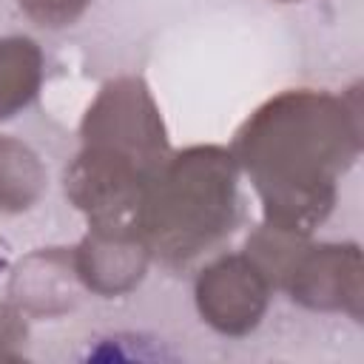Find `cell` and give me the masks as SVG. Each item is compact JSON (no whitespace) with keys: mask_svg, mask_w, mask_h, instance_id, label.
<instances>
[{"mask_svg":"<svg viewBox=\"0 0 364 364\" xmlns=\"http://www.w3.org/2000/svg\"><path fill=\"white\" fill-rule=\"evenodd\" d=\"M17 6L34 26L57 31L74 26L85 14L91 0H17Z\"/></svg>","mask_w":364,"mask_h":364,"instance_id":"obj_9","label":"cell"},{"mask_svg":"<svg viewBox=\"0 0 364 364\" xmlns=\"http://www.w3.org/2000/svg\"><path fill=\"white\" fill-rule=\"evenodd\" d=\"M43 48L28 34L0 37V119L17 117L43 88Z\"/></svg>","mask_w":364,"mask_h":364,"instance_id":"obj_7","label":"cell"},{"mask_svg":"<svg viewBox=\"0 0 364 364\" xmlns=\"http://www.w3.org/2000/svg\"><path fill=\"white\" fill-rule=\"evenodd\" d=\"M358 242H313L296 236L273 270V287L284 290L293 304L316 313H344L353 321L364 316Z\"/></svg>","mask_w":364,"mask_h":364,"instance_id":"obj_3","label":"cell"},{"mask_svg":"<svg viewBox=\"0 0 364 364\" xmlns=\"http://www.w3.org/2000/svg\"><path fill=\"white\" fill-rule=\"evenodd\" d=\"M230 151L259 196L262 222L313 236L361 156V85L341 94L284 88L245 117Z\"/></svg>","mask_w":364,"mask_h":364,"instance_id":"obj_1","label":"cell"},{"mask_svg":"<svg viewBox=\"0 0 364 364\" xmlns=\"http://www.w3.org/2000/svg\"><path fill=\"white\" fill-rule=\"evenodd\" d=\"M273 290V282L253 256L245 250L222 253L196 273L193 304L210 330L242 338L262 324Z\"/></svg>","mask_w":364,"mask_h":364,"instance_id":"obj_4","label":"cell"},{"mask_svg":"<svg viewBox=\"0 0 364 364\" xmlns=\"http://www.w3.org/2000/svg\"><path fill=\"white\" fill-rule=\"evenodd\" d=\"M77 273L71 264V247H43L28 253L11 273L9 296L31 316H57L74 307Z\"/></svg>","mask_w":364,"mask_h":364,"instance_id":"obj_6","label":"cell"},{"mask_svg":"<svg viewBox=\"0 0 364 364\" xmlns=\"http://www.w3.org/2000/svg\"><path fill=\"white\" fill-rule=\"evenodd\" d=\"M239 165L225 145L171 151L145 185L136 236L151 259L185 267L239 225Z\"/></svg>","mask_w":364,"mask_h":364,"instance_id":"obj_2","label":"cell"},{"mask_svg":"<svg viewBox=\"0 0 364 364\" xmlns=\"http://www.w3.org/2000/svg\"><path fill=\"white\" fill-rule=\"evenodd\" d=\"M28 327L23 318V310L17 304H6L0 301V361L9 358H20V347L26 344Z\"/></svg>","mask_w":364,"mask_h":364,"instance_id":"obj_10","label":"cell"},{"mask_svg":"<svg viewBox=\"0 0 364 364\" xmlns=\"http://www.w3.org/2000/svg\"><path fill=\"white\" fill-rule=\"evenodd\" d=\"M151 253L136 233L125 230H94L71 247V264L82 290L114 299L131 293L148 273Z\"/></svg>","mask_w":364,"mask_h":364,"instance_id":"obj_5","label":"cell"},{"mask_svg":"<svg viewBox=\"0 0 364 364\" xmlns=\"http://www.w3.org/2000/svg\"><path fill=\"white\" fill-rule=\"evenodd\" d=\"M276 3H299V0H276Z\"/></svg>","mask_w":364,"mask_h":364,"instance_id":"obj_11","label":"cell"},{"mask_svg":"<svg viewBox=\"0 0 364 364\" xmlns=\"http://www.w3.org/2000/svg\"><path fill=\"white\" fill-rule=\"evenodd\" d=\"M48 176L40 156L17 136L0 134V213H23L46 193Z\"/></svg>","mask_w":364,"mask_h":364,"instance_id":"obj_8","label":"cell"}]
</instances>
